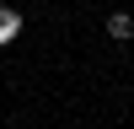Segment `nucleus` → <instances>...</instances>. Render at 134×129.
<instances>
[{"instance_id": "nucleus-1", "label": "nucleus", "mask_w": 134, "mask_h": 129, "mask_svg": "<svg viewBox=\"0 0 134 129\" xmlns=\"http://www.w3.org/2000/svg\"><path fill=\"white\" fill-rule=\"evenodd\" d=\"M107 38L113 43H129L134 38V11H107Z\"/></svg>"}, {"instance_id": "nucleus-2", "label": "nucleus", "mask_w": 134, "mask_h": 129, "mask_svg": "<svg viewBox=\"0 0 134 129\" xmlns=\"http://www.w3.org/2000/svg\"><path fill=\"white\" fill-rule=\"evenodd\" d=\"M16 32H21V11L11 6V0H5V6H0V43H11Z\"/></svg>"}]
</instances>
